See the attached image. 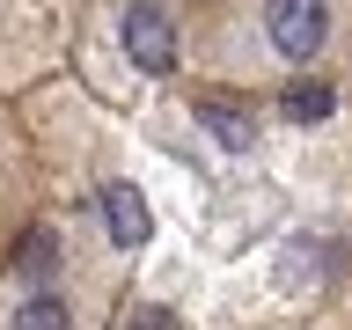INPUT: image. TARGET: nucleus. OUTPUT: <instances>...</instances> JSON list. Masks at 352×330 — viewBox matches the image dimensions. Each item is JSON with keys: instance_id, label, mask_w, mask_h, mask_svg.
<instances>
[{"instance_id": "f257e3e1", "label": "nucleus", "mask_w": 352, "mask_h": 330, "mask_svg": "<svg viewBox=\"0 0 352 330\" xmlns=\"http://www.w3.org/2000/svg\"><path fill=\"white\" fill-rule=\"evenodd\" d=\"M345 0H242V30L272 66H308L338 37Z\"/></svg>"}, {"instance_id": "f03ea898", "label": "nucleus", "mask_w": 352, "mask_h": 330, "mask_svg": "<svg viewBox=\"0 0 352 330\" xmlns=\"http://www.w3.org/2000/svg\"><path fill=\"white\" fill-rule=\"evenodd\" d=\"M118 44H125V59L140 74H176V8L169 0H118Z\"/></svg>"}, {"instance_id": "7ed1b4c3", "label": "nucleus", "mask_w": 352, "mask_h": 330, "mask_svg": "<svg viewBox=\"0 0 352 330\" xmlns=\"http://www.w3.org/2000/svg\"><path fill=\"white\" fill-rule=\"evenodd\" d=\"M103 220H110V235L125 242V250H140V242H147V206H140V191H132V184H110V191H103Z\"/></svg>"}, {"instance_id": "20e7f679", "label": "nucleus", "mask_w": 352, "mask_h": 330, "mask_svg": "<svg viewBox=\"0 0 352 330\" xmlns=\"http://www.w3.org/2000/svg\"><path fill=\"white\" fill-rule=\"evenodd\" d=\"M15 330H74V308H66L59 294H30V301L15 308Z\"/></svg>"}, {"instance_id": "39448f33", "label": "nucleus", "mask_w": 352, "mask_h": 330, "mask_svg": "<svg viewBox=\"0 0 352 330\" xmlns=\"http://www.w3.org/2000/svg\"><path fill=\"white\" fill-rule=\"evenodd\" d=\"M206 125L220 132V147H250V125H242V118H228V110H206Z\"/></svg>"}, {"instance_id": "423d86ee", "label": "nucleus", "mask_w": 352, "mask_h": 330, "mask_svg": "<svg viewBox=\"0 0 352 330\" xmlns=\"http://www.w3.org/2000/svg\"><path fill=\"white\" fill-rule=\"evenodd\" d=\"M286 110H294V118H323V110H330V88H294Z\"/></svg>"}, {"instance_id": "0eeeda50", "label": "nucleus", "mask_w": 352, "mask_h": 330, "mask_svg": "<svg viewBox=\"0 0 352 330\" xmlns=\"http://www.w3.org/2000/svg\"><path fill=\"white\" fill-rule=\"evenodd\" d=\"M125 330H176V316H169V308H132Z\"/></svg>"}, {"instance_id": "6e6552de", "label": "nucleus", "mask_w": 352, "mask_h": 330, "mask_svg": "<svg viewBox=\"0 0 352 330\" xmlns=\"http://www.w3.org/2000/svg\"><path fill=\"white\" fill-rule=\"evenodd\" d=\"M44 264H52V235H30L22 242V272H44Z\"/></svg>"}]
</instances>
